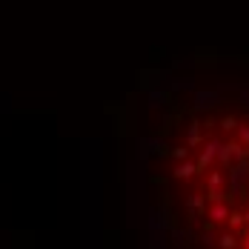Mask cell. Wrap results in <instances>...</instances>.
Returning <instances> with one entry per match:
<instances>
[{
	"label": "cell",
	"mask_w": 249,
	"mask_h": 249,
	"mask_svg": "<svg viewBox=\"0 0 249 249\" xmlns=\"http://www.w3.org/2000/svg\"><path fill=\"white\" fill-rule=\"evenodd\" d=\"M152 155V180L180 247L249 249V100L183 112Z\"/></svg>",
	"instance_id": "6da1fadb"
}]
</instances>
